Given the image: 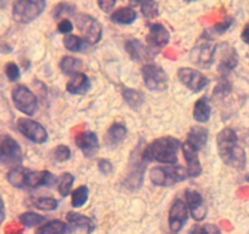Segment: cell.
Here are the masks:
<instances>
[{
  "instance_id": "cell-46",
  "label": "cell",
  "mask_w": 249,
  "mask_h": 234,
  "mask_svg": "<svg viewBox=\"0 0 249 234\" xmlns=\"http://www.w3.org/2000/svg\"><path fill=\"white\" fill-rule=\"evenodd\" d=\"M184 1H187V2H192V1H197V0H184Z\"/></svg>"
},
{
  "instance_id": "cell-44",
  "label": "cell",
  "mask_w": 249,
  "mask_h": 234,
  "mask_svg": "<svg viewBox=\"0 0 249 234\" xmlns=\"http://www.w3.org/2000/svg\"><path fill=\"white\" fill-rule=\"evenodd\" d=\"M117 0H97V5L104 12H109L116 5Z\"/></svg>"
},
{
  "instance_id": "cell-14",
  "label": "cell",
  "mask_w": 249,
  "mask_h": 234,
  "mask_svg": "<svg viewBox=\"0 0 249 234\" xmlns=\"http://www.w3.org/2000/svg\"><path fill=\"white\" fill-rule=\"evenodd\" d=\"M185 199H186L187 207L190 210V214L196 219L197 222H201L207 216V207L204 205V200L202 195L196 190L187 189L185 192Z\"/></svg>"
},
{
  "instance_id": "cell-24",
  "label": "cell",
  "mask_w": 249,
  "mask_h": 234,
  "mask_svg": "<svg viewBox=\"0 0 249 234\" xmlns=\"http://www.w3.org/2000/svg\"><path fill=\"white\" fill-rule=\"evenodd\" d=\"M66 218H67L68 223H71L72 226L77 227L79 229H84L88 234H90L95 229L94 222L89 217L84 216L82 214H78V212H68Z\"/></svg>"
},
{
  "instance_id": "cell-5",
  "label": "cell",
  "mask_w": 249,
  "mask_h": 234,
  "mask_svg": "<svg viewBox=\"0 0 249 234\" xmlns=\"http://www.w3.org/2000/svg\"><path fill=\"white\" fill-rule=\"evenodd\" d=\"M216 49L218 46L212 43L211 37L204 34V39H199L198 43L192 48L190 60L198 67L209 68L214 62Z\"/></svg>"
},
{
  "instance_id": "cell-15",
  "label": "cell",
  "mask_w": 249,
  "mask_h": 234,
  "mask_svg": "<svg viewBox=\"0 0 249 234\" xmlns=\"http://www.w3.org/2000/svg\"><path fill=\"white\" fill-rule=\"evenodd\" d=\"M181 150L184 154V158L186 160V168L189 171V176L190 177H198L202 173V166L198 156L199 150L192 146L190 143H187L186 140L181 145Z\"/></svg>"
},
{
  "instance_id": "cell-34",
  "label": "cell",
  "mask_w": 249,
  "mask_h": 234,
  "mask_svg": "<svg viewBox=\"0 0 249 234\" xmlns=\"http://www.w3.org/2000/svg\"><path fill=\"white\" fill-rule=\"evenodd\" d=\"M140 6L141 12L146 19L152 20L160 15V7H158V2L156 0H143Z\"/></svg>"
},
{
  "instance_id": "cell-33",
  "label": "cell",
  "mask_w": 249,
  "mask_h": 234,
  "mask_svg": "<svg viewBox=\"0 0 249 234\" xmlns=\"http://www.w3.org/2000/svg\"><path fill=\"white\" fill-rule=\"evenodd\" d=\"M18 219L24 227H28V228L38 226V224H41L43 222L46 221L45 217L41 216V214H36V212H24V214H19Z\"/></svg>"
},
{
  "instance_id": "cell-29",
  "label": "cell",
  "mask_w": 249,
  "mask_h": 234,
  "mask_svg": "<svg viewBox=\"0 0 249 234\" xmlns=\"http://www.w3.org/2000/svg\"><path fill=\"white\" fill-rule=\"evenodd\" d=\"M122 95L124 98V101L131 107V109H139L143 104V97L140 92L131 88H123Z\"/></svg>"
},
{
  "instance_id": "cell-7",
  "label": "cell",
  "mask_w": 249,
  "mask_h": 234,
  "mask_svg": "<svg viewBox=\"0 0 249 234\" xmlns=\"http://www.w3.org/2000/svg\"><path fill=\"white\" fill-rule=\"evenodd\" d=\"M78 29L90 45H95L102 38V26L96 19L88 14H79L75 19Z\"/></svg>"
},
{
  "instance_id": "cell-2",
  "label": "cell",
  "mask_w": 249,
  "mask_h": 234,
  "mask_svg": "<svg viewBox=\"0 0 249 234\" xmlns=\"http://www.w3.org/2000/svg\"><path fill=\"white\" fill-rule=\"evenodd\" d=\"M181 148L179 139L174 136H160L148 144L142 153V160L147 162H160L175 165L178 162V151Z\"/></svg>"
},
{
  "instance_id": "cell-20",
  "label": "cell",
  "mask_w": 249,
  "mask_h": 234,
  "mask_svg": "<svg viewBox=\"0 0 249 234\" xmlns=\"http://www.w3.org/2000/svg\"><path fill=\"white\" fill-rule=\"evenodd\" d=\"M125 49L128 51L129 56L134 61H143L147 60L152 56L153 53H151V49L143 45L139 39H130L126 41Z\"/></svg>"
},
{
  "instance_id": "cell-35",
  "label": "cell",
  "mask_w": 249,
  "mask_h": 234,
  "mask_svg": "<svg viewBox=\"0 0 249 234\" xmlns=\"http://www.w3.org/2000/svg\"><path fill=\"white\" fill-rule=\"evenodd\" d=\"M34 205H36V209L41 210V211H53V210L57 209L58 202L53 197L41 196L34 201Z\"/></svg>"
},
{
  "instance_id": "cell-17",
  "label": "cell",
  "mask_w": 249,
  "mask_h": 234,
  "mask_svg": "<svg viewBox=\"0 0 249 234\" xmlns=\"http://www.w3.org/2000/svg\"><path fill=\"white\" fill-rule=\"evenodd\" d=\"M221 56L220 62H219V71L223 75H228L230 71L237 66L238 63V55L236 53L235 48L230 46L229 44H221Z\"/></svg>"
},
{
  "instance_id": "cell-26",
  "label": "cell",
  "mask_w": 249,
  "mask_h": 234,
  "mask_svg": "<svg viewBox=\"0 0 249 234\" xmlns=\"http://www.w3.org/2000/svg\"><path fill=\"white\" fill-rule=\"evenodd\" d=\"M70 232V227L65 222L60 219H53L39 227L36 234H67Z\"/></svg>"
},
{
  "instance_id": "cell-41",
  "label": "cell",
  "mask_w": 249,
  "mask_h": 234,
  "mask_svg": "<svg viewBox=\"0 0 249 234\" xmlns=\"http://www.w3.org/2000/svg\"><path fill=\"white\" fill-rule=\"evenodd\" d=\"M97 167H99V171L104 176H109L112 172H113V165L111 163V161L106 160V158H101L97 162Z\"/></svg>"
},
{
  "instance_id": "cell-30",
  "label": "cell",
  "mask_w": 249,
  "mask_h": 234,
  "mask_svg": "<svg viewBox=\"0 0 249 234\" xmlns=\"http://www.w3.org/2000/svg\"><path fill=\"white\" fill-rule=\"evenodd\" d=\"M63 45L67 50L77 53V51H82L85 46L90 45V44L84 38H80V37L74 36V34H67L63 38Z\"/></svg>"
},
{
  "instance_id": "cell-36",
  "label": "cell",
  "mask_w": 249,
  "mask_h": 234,
  "mask_svg": "<svg viewBox=\"0 0 249 234\" xmlns=\"http://www.w3.org/2000/svg\"><path fill=\"white\" fill-rule=\"evenodd\" d=\"M189 234H221L220 231L216 226L211 223L207 224H195L191 228Z\"/></svg>"
},
{
  "instance_id": "cell-37",
  "label": "cell",
  "mask_w": 249,
  "mask_h": 234,
  "mask_svg": "<svg viewBox=\"0 0 249 234\" xmlns=\"http://www.w3.org/2000/svg\"><path fill=\"white\" fill-rule=\"evenodd\" d=\"M53 158L58 162H65V161L70 160L71 157V149L67 145H58L56 146L55 150L53 153Z\"/></svg>"
},
{
  "instance_id": "cell-6",
  "label": "cell",
  "mask_w": 249,
  "mask_h": 234,
  "mask_svg": "<svg viewBox=\"0 0 249 234\" xmlns=\"http://www.w3.org/2000/svg\"><path fill=\"white\" fill-rule=\"evenodd\" d=\"M12 102L18 111L27 116H33L38 111V99L26 85H16L11 92Z\"/></svg>"
},
{
  "instance_id": "cell-18",
  "label": "cell",
  "mask_w": 249,
  "mask_h": 234,
  "mask_svg": "<svg viewBox=\"0 0 249 234\" xmlns=\"http://www.w3.org/2000/svg\"><path fill=\"white\" fill-rule=\"evenodd\" d=\"M56 182L55 176L49 171H28L27 173V187H51Z\"/></svg>"
},
{
  "instance_id": "cell-8",
  "label": "cell",
  "mask_w": 249,
  "mask_h": 234,
  "mask_svg": "<svg viewBox=\"0 0 249 234\" xmlns=\"http://www.w3.org/2000/svg\"><path fill=\"white\" fill-rule=\"evenodd\" d=\"M142 78L146 87L152 92H162L168 87V75L156 63H147L142 67Z\"/></svg>"
},
{
  "instance_id": "cell-32",
  "label": "cell",
  "mask_w": 249,
  "mask_h": 234,
  "mask_svg": "<svg viewBox=\"0 0 249 234\" xmlns=\"http://www.w3.org/2000/svg\"><path fill=\"white\" fill-rule=\"evenodd\" d=\"M89 197V189L87 185H80L75 190H73L72 197H71V204L74 207H82Z\"/></svg>"
},
{
  "instance_id": "cell-1",
  "label": "cell",
  "mask_w": 249,
  "mask_h": 234,
  "mask_svg": "<svg viewBox=\"0 0 249 234\" xmlns=\"http://www.w3.org/2000/svg\"><path fill=\"white\" fill-rule=\"evenodd\" d=\"M216 145L220 158L225 165L242 170L247 163V156L242 146L238 144L237 134L233 129L224 128L216 136Z\"/></svg>"
},
{
  "instance_id": "cell-22",
  "label": "cell",
  "mask_w": 249,
  "mask_h": 234,
  "mask_svg": "<svg viewBox=\"0 0 249 234\" xmlns=\"http://www.w3.org/2000/svg\"><path fill=\"white\" fill-rule=\"evenodd\" d=\"M187 143L191 144L196 149L201 150L203 146H206L207 141H208V131L203 127L195 126L190 129L189 134L186 138Z\"/></svg>"
},
{
  "instance_id": "cell-12",
  "label": "cell",
  "mask_w": 249,
  "mask_h": 234,
  "mask_svg": "<svg viewBox=\"0 0 249 234\" xmlns=\"http://www.w3.org/2000/svg\"><path fill=\"white\" fill-rule=\"evenodd\" d=\"M187 214H189V207L186 202L180 199L175 200L169 210V218H168L170 231L174 233L181 231L187 221Z\"/></svg>"
},
{
  "instance_id": "cell-9",
  "label": "cell",
  "mask_w": 249,
  "mask_h": 234,
  "mask_svg": "<svg viewBox=\"0 0 249 234\" xmlns=\"http://www.w3.org/2000/svg\"><path fill=\"white\" fill-rule=\"evenodd\" d=\"M16 126L19 133L33 143L43 144L48 140L49 136L46 129L44 128L43 124L34 121V119L21 117V118L17 119Z\"/></svg>"
},
{
  "instance_id": "cell-10",
  "label": "cell",
  "mask_w": 249,
  "mask_h": 234,
  "mask_svg": "<svg viewBox=\"0 0 249 234\" xmlns=\"http://www.w3.org/2000/svg\"><path fill=\"white\" fill-rule=\"evenodd\" d=\"M178 78L180 82L189 88L191 92L198 93L209 84V79L198 70L191 67H181L178 71Z\"/></svg>"
},
{
  "instance_id": "cell-13",
  "label": "cell",
  "mask_w": 249,
  "mask_h": 234,
  "mask_svg": "<svg viewBox=\"0 0 249 234\" xmlns=\"http://www.w3.org/2000/svg\"><path fill=\"white\" fill-rule=\"evenodd\" d=\"M78 148L82 150L85 157H94L99 153V139L97 136L91 131H84L77 134L74 139Z\"/></svg>"
},
{
  "instance_id": "cell-38",
  "label": "cell",
  "mask_w": 249,
  "mask_h": 234,
  "mask_svg": "<svg viewBox=\"0 0 249 234\" xmlns=\"http://www.w3.org/2000/svg\"><path fill=\"white\" fill-rule=\"evenodd\" d=\"M5 75H6L7 79L10 82H15L19 78L21 72H19V67L15 62H7L5 66Z\"/></svg>"
},
{
  "instance_id": "cell-42",
  "label": "cell",
  "mask_w": 249,
  "mask_h": 234,
  "mask_svg": "<svg viewBox=\"0 0 249 234\" xmlns=\"http://www.w3.org/2000/svg\"><path fill=\"white\" fill-rule=\"evenodd\" d=\"M232 23H233V20L231 19V17H229V19H226V20H224V21L216 23L215 26L213 27V32L216 34L224 33V32H226L229 28H230L231 24Z\"/></svg>"
},
{
  "instance_id": "cell-11",
  "label": "cell",
  "mask_w": 249,
  "mask_h": 234,
  "mask_svg": "<svg viewBox=\"0 0 249 234\" xmlns=\"http://www.w3.org/2000/svg\"><path fill=\"white\" fill-rule=\"evenodd\" d=\"M22 161V151L18 143L10 136H4L0 143V162L4 166H17Z\"/></svg>"
},
{
  "instance_id": "cell-28",
  "label": "cell",
  "mask_w": 249,
  "mask_h": 234,
  "mask_svg": "<svg viewBox=\"0 0 249 234\" xmlns=\"http://www.w3.org/2000/svg\"><path fill=\"white\" fill-rule=\"evenodd\" d=\"M83 62L79 58H75L73 56H63L62 60L60 61V68L65 75L67 76H74L79 73L82 70Z\"/></svg>"
},
{
  "instance_id": "cell-39",
  "label": "cell",
  "mask_w": 249,
  "mask_h": 234,
  "mask_svg": "<svg viewBox=\"0 0 249 234\" xmlns=\"http://www.w3.org/2000/svg\"><path fill=\"white\" fill-rule=\"evenodd\" d=\"M231 92V83L226 79L225 77H221L220 80L216 84L215 89H214V94L220 95V97H225Z\"/></svg>"
},
{
  "instance_id": "cell-40",
  "label": "cell",
  "mask_w": 249,
  "mask_h": 234,
  "mask_svg": "<svg viewBox=\"0 0 249 234\" xmlns=\"http://www.w3.org/2000/svg\"><path fill=\"white\" fill-rule=\"evenodd\" d=\"M74 12V7L71 6V5L66 4V2H61L57 6L53 9V17L58 19V17L62 16L63 14H73Z\"/></svg>"
},
{
  "instance_id": "cell-45",
  "label": "cell",
  "mask_w": 249,
  "mask_h": 234,
  "mask_svg": "<svg viewBox=\"0 0 249 234\" xmlns=\"http://www.w3.org/2000/svg\"><path fill=\"white\" fill-rule=\"evenodd\" d=\"M241 38H242V40L245 41L246 44H248L249 45V23L246 24L245 28H243L242 34H241Z\"/></svg>"
},
{
  "instance_id": "cell-3",
  "label": "cell",
  "mask_w": 249,
  "mask_h": 234,
  "mask_svg": "<svg viewBox=\"0 0 249 234\" xmlns=\"http://www.w3.org/2000/svg\"><path fill=\"white\" fill-rule=\"evenodd\" d=\"M187 177H190L189 171L182 166H157L150 171L151 182L158 187H170Z\"/></svg>"
},
{
  "instance_id": "cell-43",
  "label": "cell",
  "mask_w": 249,
  "mask_h": 234,
  "mask_svg": "<svg viewBox=\"0 0 249 234\" xmlns=\"http://www.w3.org/2000/svg\"><path fill=\"white\" fill-rule=\"evenodd\" d=\"M57 31L60 32V33L66 34V36H67V34H70L71 32L73 31V23L71 22V20H68V19L61 20L60 23H58V26H57Z\"/></svg>"
},
{
  "instance_id": "cell-25",
  "label": "cell",
  "mask_w": 249,
  "mask_h": 234,
  "mask_svg": "<svg viewBox=\"0 0 249 234\" xmlns=\"http://www.w3.org/2000/svg\"><path fill=\"white\" fill-rule=\"evenodd\" d=\"M138 15L133 7H119L111 15V20L114 23L131 24L136 20Z\"/></svg>"
},
{
  "instance_id": "cell-31",
  "label": "cell",
  "mask_w": 249,
  "mask_h": 234,
  "mask_svg": "<svg viewBox=\"0 0 249 234\" xmlns=\"http://www.w3.org/2000/svg\"><path fill=\"white\" fill-rule=\"evenodd\" d=\"M73 183H74V177L72 173L65 172L60 176L57 182V190L61 196H67L70 194Z\"/></svg>"
},
{
  "instance_id": "cell-19",
  "label": "cell",
  "mask_w": 249,
  "mask_h": 234,
  "mask_svg": "<svg viewBox=\"0 0 249 234\" xmlns=\"http://www.w3.org/2000/svg\"><path fill=\"white\" fill-rule=\"evenodd\" d=\"M90 88H91V83H90L89 77L82 72L72 76L71 79L68 80L67 85H66L67 92L73 95L87 94L90 90Z\"/></svg>"
},
{
  "instance_id": "cell-23",
  "label": "cell",
  "mask_w": 249,
  "mask_h": 234,
  "mask_svg": "<svg viewBox=\"0 0 249 234\" xmlns=\"http://www.w3.org/2000/svg\"><path fill=\"white\" fill-rule=\"evenodd\" d=\"M192 115H194V118L198 123H206V122L209 121L212 115V109L207 98H201V99H198L195 102Z\"/></svg>"
},
{
  "instance_id": "cell-4",
  "label": "cell",
  "mask_w": 249,
  "mask_h": 234,
  "mask_svg": "<svg viewBox=\"0 0 249 234\" xmlns=\"http://www.w3.org/2000/svg\"><path fill=\"white\" fill-rule=\"evenodd\" d=\"M45 0H16L12 6V17L19 23H29L45 10Z\"/></svg>"
},
{
  "instance_id": "cell-27",
  "label": "cell",
  "mask_w": 249,
  "mask_h": 234,
  "mask_svg": "<svg viewBox=\"0 0 249 234\" xmlns=\"http://www.w3.org/2000/svg\"><path fill=\"white\" fill-rule=\"evenodd\" d=\"M27 173L28 171L22 167H12L7 172V182L15 188H24L27 187Z\"/></svg>"
},
{
  "instance_id": "cell-21",
  "label": "cell",
  "mask_w": 249,
  "mask_h": 234,
  "mask_svg": "<svg viewBox=\"0 0 249 234\" xmlns=\"http://www.w3.org/2000/svg\"><path fill=\"white\" fill-rule=\"evenodd\" d=\"M126 134H128V131H126V127L124 124L114 123L107 131L105 141H106L108 146L114 148V146L119 145L126 138Z\"/></svg>"
},
{
  "instance_id": "cell-47",
  "label": "cell",
  "mask_w": 249,
  "mask_h": 234,
  "mask_svg": "<svg viewBox=\"0 0 249 234\" xmlns=\"http://www.w3.org/2000/svg\"><path fill=\"white\" fill-rule=\"evenodd\" d=\"M247 180H249V175H247Z\"/></svg>"
},
{
  "instance_id": "cell-16",
  "label": "cell",
  "mask_w": 249,
  "mask_h": 234,
  "mask_svg": "<svg viewBox=\"0 0 249 234\" xmlns=\"http://www.w3.org/2000/svg\"><path fill=\"white\" fill-rule=\"evenodd\" d=\"M169 32L160 23H153L150 27V32L146 36V41L152 48H163L169 43Z\"/></svg>"
}]
</instances>
